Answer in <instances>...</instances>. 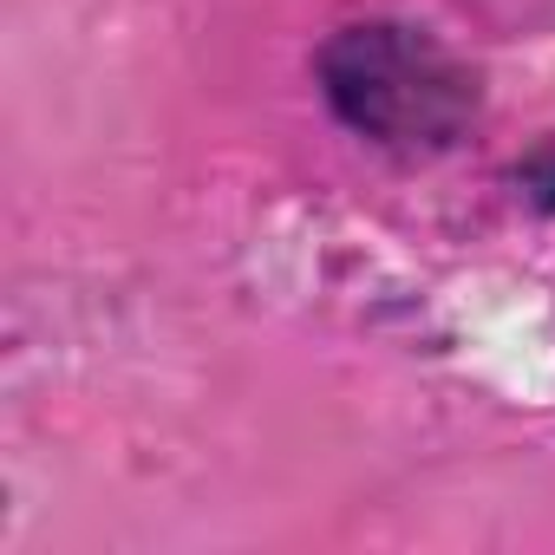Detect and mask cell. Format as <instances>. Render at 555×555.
Wrapping results in <instances>:
<instances>
[{"instance_id": "obj_1", "label": "cell", "mask_w": 555, "mask_h": 555, "mask_svg": "<svg viewBox=\"0 0 555 555\" xmlns=\"http://www.w3.org/2000/svg\"><path fill=\"white\" fill-rule=\"evenodd\" d=\"M321 92L347 131L399 157L451 151L483 112L477 73L438 34L405 27V21L340 27L321 47Z\"/></svg>"}]
</instances>
